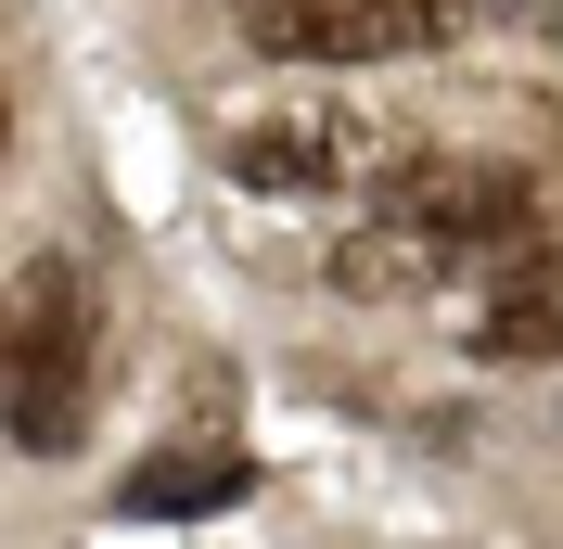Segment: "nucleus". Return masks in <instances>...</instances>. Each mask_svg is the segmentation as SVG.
<instances>
[{"instance_id":"f257e3e1","label":"nucleus","mask_w":563,"mask_h":549,"mask_svg":"<svg viewBox=\"0 0 563 549\" xmlns=\"http://www.w3.org/2000/svg\"><path fill=\"white\" fill-rule=\"evenodd\" d=\"M90 345H103V307H90L77 256H26L0 281V435L26 460L90 447Z\"/></svg>"},{"instance_id":"f03ea898","label":"nucleus","mask_w":563,"mask_h":549,"mask_svg":"<svg viewBox=\"0 0 563 549\" xmlns=\"http://www.w3.org/2000/svg\"><path fill=\"white\" fill-rule=\"evenodd\" d=\"M385 217L422 231L435 256H526L538 243V179L499 154H397L385 167Z\"/></svg>"},{"instance_id":"7ed1b4c3","label":"nucleus","mask_w":563,"mask_h":549,"mask_svg":"<svg viewBox=\"0 0 563 549\" xmlns=\"http://www.w3.org/2000/svg\"><path fill=\"white\" fill-rule=\"evenodd\" d=\"M461 26V0H256L244 38L269 65H410Z\"/></svg>"},{"instance_id":"20e7f679","label":"nucleus","mask_w":563,"mask_h":549,"mask_svg":"<svg viewBox=\"0 0 563 549\" xmlns=\"http://www.w3.org/2000/svg\"><path fill=\"white\" fill-rule=\"evenodd\" d=\"M231 179L269 205H320V192H346V141L320 115H256V128H231Z\"/></svg>"},{"instance_id":"39448f33","label":"nucleus","mask_w":563,"mask_h":549,"mask_svg":"<svg viewBox=\"0 0 563 549\" xmlns=\"http://www.w3.org/2000/svg\"><path fill=\"white\" fill-rule=\"evenodd\" d=\"M231 498H256L244 447H154V460H129V485H115V512H141V524H192V512H231Z\"/></svg>"},{"instance_id":"423d86ee","label":"nucleus","mask_w":563,"mask_h":549,"mask_svg":"<svg viewBox=\"0 0 563 549\" xmlns=\"http://www.w3.org/2000/svg\"><path fill=\"white\" fill-rule=\"evenodd\" d=\"M461 256H435L422 231H397V217H358L346 243H333V294H358V307H410V294H449Z\"/></svg>"},{"instance_id":"0eeeda50","label":"nucleus","mask_w":563,"mask_h":549,"mask_svg":"<svg viewBox=\"0 0 563 549\" xmlns=\"http://www.w3.org/2000/svg\"><path fill=\"white\" fill-rule=\"evenodd\" d=\"M474 345L487 358H563V256H512L474 307Z\"/></svg>"},{"instance_id":"6e6552de","label":"nucleus","mask_w":563,"mask_h":549,"mask_svg":"<svg viewBox=\"0 0 563 549\" xmlns=\"http://www.w3.org/2000/svg\"><path fill=\"white\" fill-rule=\"evenodd\" d=\"M0 141H13V90H0Z\"/></svg>"},{"instance_id":"1a4fd4ad","label":"nucleus","mask_w":563,"mask_h":549,"mask_svg":"<svg viewBox=\"0 0 563 549\" xmlns=\"http://www.w3.org/2000/svg\"><path fill=\"white\" fill-rule=\"evenodd\" d=\"M244 13H256V0H244Z\"/></svg>"}]
</instances>
